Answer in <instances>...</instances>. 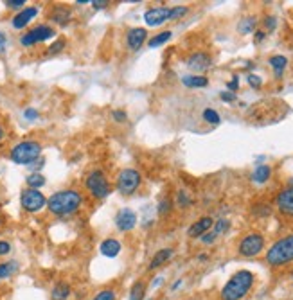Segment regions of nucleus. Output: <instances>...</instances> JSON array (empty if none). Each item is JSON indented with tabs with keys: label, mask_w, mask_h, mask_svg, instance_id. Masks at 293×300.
Masks as SVG:
<instances>
[{
	"label": "nucleus",
	"mask_w": 293,
	"mask_h": 300,
	"mask_svg": "<svg viewBox=\"0 0 293 300\" xmlns=\"http://www.w3.org/2000/svg\"><path fill=\"white\" fill-rule=\"evenodd\" d=\"M83 205V196L76 189L58 191L47 200V209L54 216H70L78 212Z\"/></svg>",
	"instance_id": "nucleus-1"
},
{
	"label": "nucleus",
	"mask_w": 293,
	"mask_h": 300,
	"mask_svg": "<svg viewBox=\"0 0 293 300\" xmlns=\"http://www.w3.org/2000/svg\"><path fill=\"white\" fill-rule=\"evenodd\" d=\"M255 275L248 270H239L229 279V282L225 284L221 289L220 296L221 300H243L250 289L254 287Z\"/></svg>",
	"instance_id": "nucleus-2"
},
{
	"label": "nucleus",
	"mask_w": 293,
	"mask_h": 300,
	"mask_svg": "<svg viewBox=\"0 0 293 300\" xmlns=\"http://www.w3.org/2000/svg\"><path fill=\"white\" fill-rule=\"evenodd\" d=\"M266 262L272 268H280L289 262H293V234L280 237L279 241L268 248L266 252Z\"/></svg>",
	"instance_id": "nucleus-3"
},
{
	"label": "nucleus",
	"mask_w": 293,
	"mask_h": 300,
	"mask_svg": "<svg viewBox=\"0 0 293 300\" xmlns=\"http://www.w3.org/2000/svg\"><path fill=\"white\" fill-rule=\"evenodd\" d=\"M42 155V144L36 140H24L18 142L17 146L11 149L9 153V159L13 160L15 164H20V166H29V164L36 162Z\"/></svg>",
	"instance_id": "nucleus-4"
},
{
	"label": "nucleus",
	"mask_w": 293,
	"mask_h": 300,
	"mask_svg": "<svg viewBox=\"0 0 293 300\" xmlns=\"http://www.w3.org/2000/svg\"><path fill=\"white\" fill-rule=\"evenodd\" d=\"M85 187L90 193V196L95 198V200H103V198H106L108 194L112 193V185H110L106 175L101 169H94V171L86 175Z\"/></svg>",
	"instance_id": "nucleus-5"
},
{
	"label": "nucleus",
	"mask_w": 293,
	"mask_h": 300,
	"mask_svg": "<svg viewBox=\"0 0 293 300\" xmlns=\"http://www.w3.org/2000/svg\"><path fill=\"white\" fill-rule=\"evenodd\" d=\"M142 184V176L140 173L135 171V169H122L119 175H117L115 180V189L122 196H129V194L137 193V189Z\"/></svg>",
	"instance_id": "nucleus-6"
},
{
	"label": "nucleus",
	"mask_w": 293,
	"mask_h": 300,
	"mask_svg": "<svg viewBox=\"0 0 293 300\" xmlns=\"http://www.w3.org/2000/svg\"><path fill=\"white\" fill-rule=\"evenodd\" d=\"M264 250V236L259 232H250L246 234L239 244H237V253L241 257H257L259 253Z\"/></svg>",
	"instance_id": "nucleus-7"
},
{
	"label": "nucleus",
	"mask_w": 293,
	"mask_h": 300,
	"mask_svg": "<svg viewBox=\"0 0 293 300\" xmlns=\"http://www.w3.org/2000/svg\"><path fill=\"white\" fill-rule=\"evenodd\" d=\"M20 203H22V209L26 210V212L35 214V212H40L43 207L47 205V198L43 196V193H40V189L27 187L22 191Z\"/></svg>",
	"instance_id": "nucleus-8"
},
{
	"label": "nucleus",
	"mask_w": 293,
	"mask_h": 300,
	"mask_svg": "<svg viewBox=\"0 0 293 300\" xmlns=\"http://www.w3.org/2000/svg\"><path fill=\"white\" fill-rule=\"evenodd\" d=\"M54 35H56V31L52 29L51 26L42 24V26H36L31 31H27L26 35L20 38V43L24 45V47H33V45H36V43L47 42V40L54 38Z\"/></svg>",
	"instance_id": "nucleus-9"
},
{
	"label": "nucleus",
	"mask_w": 293,
	"mask_h": 300,
	"mask_svg": "<svg viewBox=\"0 0 293 300\" xmlns=\"http://www.w3.org/2000/svg\"><path fill=\"white\" fill-rule=\"evenodd\" d=\"M169 9L171 8H151L144 13V22L150 27H160L169 22Z\"/></svg>",
	"instance_id": "nucleus-10"
},
{
	"label": "nucleus",
	"mask_w": 293,
	"mask_h": 300,
	"mask_svg": "<svg viewBox=\"0 0 293 300\" xmlns=\"http://www.w3.org/2000/svg\"><path fill=\"white\" fill-rule=\"evenodd\" d=\"M113 221H115V227L121 232H129L137 225V214H135V210L131 209H121L115 214Z\"/></svg>",
	"instance_id": "nucleus-11"
},
{
	"label": "nucleus",
	"mask_w": 293,
	"mask_h": 300,
	"mask_svg": "<svg viewBox=\"0 0 293 300\" xmlns=\"http://www.w3.org/2000/svg\"><path fill=\"white\" fill-rule=\"evenodd\" d=\"M275 205L279 209L280 214L288 216V218H293V189L286 187L282 189L275 198Z\"/></svg>",
	"instance_id": "nucleus-12"
},
{
	"label": "nucleus",
	"mask_w": 293,
	"mask_h": 300,
	"mask_svg": "<svg viewBox=\"0 0 293 300\" xmlns=\"http://www.w3.org/2000/svg\"><path fill=\"white\" fill-rule=\"evenodd\" d=\"M148 40V31L144 27H133L126 33V45L129 51H138Z\"/></svg>",
	"instance_id": "nucleus-13"
},
{
	"label": "nucleus",
	"mask_w": 293,
	"mask_h": 300,
	"mask_svg": "<svg viewBox=\"0 0 293 300\" xmlns=\"http://www.w3.org/2000/svg\"><path fill=\"white\" fill-rule=\"evenodd\" d=\"M212 65V58L209 56L207 52H194L187 58V67L194 72H203L207 70Z\"/></svg>",
	"instance_id": "nucleus-14"
},
{
	"label": "nucleus",
	"mask_w": 293,
	"mask_h": 300,
	"mask_svg": "<svg viewBox=\"0 0 293 300\" xmlns=\"http://www.w3.org/2000/svg\"><path fill=\"white\" fill-rule=\"evenodd\" d=\"M212 225H214V219L209 218V216H205V218H200L198 221H194V223L187 228V236H189L191 239L202 237L203 234H207V232L211 230Z\"/></svg>",
	"instance_id": "nucleus-15"
},
{
	"label": "nucleus",
	"mask_w": 293,
	"mask_h": 300,
	"mask_svg": "<svg viewBox=\"0 0 293 300\" xmlns=\"http://www.w3.org/2000/svg\"><path fill=\"white\" fill-rule=\"evenodd\" d=\"M36 15H38V8H35V6H33V8H24L20 13L15 15L11 24H13L15 29H24L26 26H29V22L33 20Z\"/></svg>",
	"instance_id": "nucleus-16"
},
{
	"label": "nucleus",
	"mask_w": 293,
	"mask_h": 300,
	"mask_svg": "<svg viewBox=\"0 0 293 300\" xmlns=\"http://www.w3.org/2000/svg\"><path fill=\"white\" fill-rule=\"evenodd\" d=\"M173 248H160L159 252L155 253V255H153V257H151V261H150V264H148V270H159L160 266H164L166 262L169 261V259L173 257Z\"/></svg>",
	"instance_id": "nucleus-17"
},
{
	"label": "nucleus",
	"mask_w": 293,
	"mask_h": 300,
	"mask_svg": "<svg viewBox=\"0 0 293 300\" xmlns=\"http://www.w3.org/2000/svg\"><path fill=\"white\" fill-rule=\"evenodd\" d=\"M99 250L104 257H117L121 253V243L117 239H113V237H108V239H104L101 243Z\"/></svg>",
	"instance_id": "nucleus-18"
},
{
	"label": "nucleus",
	"mask_w": 293,
	"mask_h": 300,
	"mask_svg": "<svg viewBox=\"0 0 293 300\" xmlns=\"http://www.w3.org/2000/svg\"><path fill=\"white\" fill-rule=\"evenodd\" d=\"M72 293V287L70 284H67L65 280H60V282L54 284V287L51 289V298L52 300H67Z\"/></svg>",
	"instance_id": "nucleus-19"
},
{
	"label": "nucleus",
	"mask_w": 293,
	"mask_h": 300,
	"mask_svg": "<svg viewBox=\"0 0 293 300\" xmlns=\"http://www.w3.org/2000/svg\"><path fill=\"white\" fill-rule=\"evenodd\" d=\"M70 17H72V13H70V9L67 6H54L51 13V20L54 24H60V26H65L70 20Z\"/></svg>",
	"instance_id": "nucleus-20"
},
{
	"label": "nucleus",
	"mask_w": 293,
	"mask_h": 300,
	"mask_svg": "<svg viewBox=\"0 0 293 300\" xmlns=\"http://www.w3.org/2000/svg\"><path fill=\"white\" fill-rule=\"evenodd\" d=\"M268 63H270V67H272L273 72H275L277 79H280V77H282V72H284V69L288 67V60H286L284 56L277 54V56L270 58V60H268Z\"/></svg>",
	"instance_id": "nucleus-21"
},
{
	"label": "nucleus",
	"mask_w": 293,
	"mask_h": 300,
	"mask_svg": "<svg viewBox=\"0 0 293 300\" xmlns=\"http://www.w3.org/2000/svg\"><path fill=\"white\" fill-rule=\"evenodd\" d=\"M255 27H257V17H245L237 24L239 35H250L255 31Z\"/></svg>",
	"instance_id": "nucleus-22"
},
{
	"label": "nucleus",
	"mask_w": 293,
	"mask_h": 300,
	"mask_svg": "<svg viewBox=\"0 0 293 300\" xmlns=\"http://www.w3.org/2000/svg\"><path fill=\"white\" fill-rule=\"evenodd\" d=\"M270 176H272V168L270 166H257L252 173V180L255 184H264V182L270 180Z\"/></svg>",
	"instance_id": "nucleus-23"
},
{
	"label": "nucleus",
	"mask_w": 293,
	"mask_h": 300,
	"mask_svg": "<svg viewBox=\"0 0 293 300\" xmlns=\"http://www.w3.org/2000/svg\"><path fill=\"white\" fill-rule=\"evenodd\" d=\"M182 83L187 88H203V86L209 85V79L205 76H184L182 77Z\"/></svg>",
	"instance_id": "nucleus-24"
},
{
	"label": "nucleus",
	"mask_w": 293,
	"mask_h": 300,
	"mask_svg": "<svg viewBox=\"0 0 293 300\" xmlns=\"http://www.w3.org/2000/svg\"><path fill=\"white\" fill-rule=\"evenodd\" d=\"M18 268H20L18 261H6V262H0V280H2V279H9V277H13V275L18 271Z\"/></svg>",
	"instance_id": "nucleus-25"
},
{
	"label": "nucleus",
	"mask_w": 293,
	"mask_h": 300,
	"mask_svg": "<svg viewBox=\"0 0 293 300\" xmlns=\"http://www.w3.org/2000/svg\"><path fill=\"white\" fill-rule=\"evenodd\" d=\"M171 36H173V33L171 31H162V33H159V35H155L153 38L148 42V47L150 49H157V47H160V45H164L166 42H169L171 40Z\"/></svg>",
	"instance_id": "nucleus-26"
},
{
	"label": "nucleus",
	"mask_w": 293,
	"mask_h": 300,
	"mask_svg": "<svg viewBox=\"0 0 293 300\" xmlns=\"http://www.w3.org/2000/svg\"><path fill=\"white\" fill-rule=\"evenodd\" d=\"M144 295H146V282L137 280L129 289V300H144Z\"/></svg>",
	"instance_id": "nucleus-27"
},
{
	"label": "nucleus",
	"mask_w": 293,
	"mask_h": 300,
	"mask_svg": "<svg viewBox=\"0 0 293 300\" xmlns=\"http://www.w3.org/2000/svg\"><path fill=\"white\" fill-rule=\"evenodd\" d=\"M27 185H29V189H40L45 185V178H43V175H40V173H33V175H29L26 178Z\"/></svg>",
	"instance_id": "nucleus-28"
},
{
	"label": "nucleus",
	"mask_w": 293,
	"mask_h": 300,
	"mask_svg": "<svg viewBox=\"0 0 293 300\" xmlns=\"http://www.w3.org/2000/svg\"><path fill=\"white\" fill-rule=\"evenodd\" d=\"M187 13H189V8H187V6H177V8H171L169 9V22L180 20V18L186 17Z\"/></svg>",
	"instance_id": "nucleus-29"
},
{
	"label": "nucleus",
	"mask_w": 293,
	"mask_h": 300,
	"mask_svg": "<svg viewBox=\"0 0 293 300\" xmlns=\"http://www.w3.org/2000/svg\"><path fill=\"white\" fill-rule=\"evenodd\" d=\"M117 298V293L113 287H104L101 291L95 293V296L92 300H115Z\"/></svg>",
	"instance_id": "nucleus-30"
},
{
	"label": "nucleus",
	"mask_w": 293,
	"mask_h": 300,
	"mask_svg": "<svg viewBox=\"0 0 293 300\" xmlns=\"http://www.w3.org/2000/svg\"><path fill=\"white\" fill-rule=\"evenodd\" d=\"M203 120L205 122H209V124H220V113L216 112V110H212V108H205L203 110Z\"/></svg>",
	"instance_id": "nucleus-31"
},
{
	"label": "nucleus",
	"mask_w": 293,
	"mask_h": 300,
	"mask_svg": "<svg viewBox=\"0 0 293 300\" xmlns=\"http://www.w3.org/2000/svg\"><path fill=\"white\" fill-rule=\"evenodd\" d=\"M230 228V221L229 219H218V221H216V227H214V234H216V237H220L221 234H225V232L229 230Z\"/></svg>",
	"instance_id": "nucleus-32"
},
{
	"label": "nucleus",
	"mask_w": 293,
	"mask_h": 300,
	"mask_svg": "<svg viewBox=\"0 0 293 300\" xmlns=\"http://www.w3.org/2000/svg\"><path fill=\"white\" fill-rule=\"evenodd\" d=\"M171 207H173V203H171V200H168V198H162L159 202V214H168L169 210H171Z\"/></svg>",
	"instance_id": "nucleus-33"
},
{
	"label": "nucleus",
	"mask_w": 293,
	"mask_h": 300,
	"mask_svg": "<svg viewBox=\"0 0 293 300\" xmlns=\"http://www.w3.org/2000/svg\"><path fill=\"white\" fill-rule=\"evenodd\" d=\"M63 49H65V40L60 38V40H56V42L52 43L51 47H49V54H58V52H61Z\"/></svg>",
	"instance_id": "nucleus-34"
},
{
	"label": "nucleus",
	"mask_w": 293,
	"mask_h": 300,
	"mask_svg": "<svg viewBox=\"0 0 293 300\" xmlns=\"http://www.w3.org/2000/svg\"><path fill=\"white\" fill-rule=\"evenodd\" d=\"M177 203H178V207H187V205L191 203V198L187 196L186 191H178V194H177Z\"/></svg>",
	"instance_id": "nucleus-35"
},
{
	"label": "nucleus",
	"mask_w": 293,
	"mask_h": 300,
	"mask_svg": "<svg viewBox=\"0 0 293 300\" xmlns=\"http://www.w3.org/2000/svg\"><path fill=\"white\" fill-rule=\"evenodd\" d=\"M246 81H248V85H250L252 88H259V86L263 85L261 77L255 76V74H248V76H246Z\"/></svg>",
	"instance_id": "nucleus-36"
},
{
	"label": "nucleus",
	"mask_w": 293,
	"mask_h": 300,
	"mask_svg": "<svg viewBox=\"0 0 293 300\" xmlns=\"http://www.w3.org/2000/svg\"><path fill=\"white\" fill-rule=\"evenodd\" d=\"M263 24H264V27H266V31H273L277 27V18L275 17H264Z\"/></svg>",
	"instance_id": "nucleus-37"
},
{
	"label": "nucleus",
	"mask_w": 293,
	"mask_h": 300,
	"mask_svg": "<svg viewBox=\"0 0 293 300\" xmlns=\"http://www.w3.org/2000/svg\"><path fill=\"white\" fill-rule=\"evenodd\" d=\"M112 117H113V120H117V122H124V120L128 119V113H126L124 110H113Z\"/></svg>",
	"instance_id": "nucleus-38"
},
{
	"label": "nucleus",
	"mask_w": 293,
	"mask_h": 300,
	"mask_svg": "<svg viewBox=\"0 0 293 300\" xmlns=\"http://www.w3.org/2000/svg\"><path fill=\"white\" fill-rule=\"evenodd\" d=\"M200 239H202V243H203V244H212L216 239H218V237H216L214 232H207V234H203V236L200 237Z\"/></svg>",
	"instance_id": "nucleus-39"
},
{
	"label": "nucleus",
	"mask_w": 293,
	"mask_h": 300,
	"mask_svg": "<svg viewBox=\"0 0 293 300\" xmlns=\"http://www.w3.org/2000/svg\"><path fill=\"white\" fill-rule=\"evenodd\" d=\"M259 209H254L255 210V214H259V216H270L272 214V207L270 205H257Z\"/></svg>",
	"instance_id": "nucleus-40"
},
{
	"label": "nucleus",
	"mask_w": 293,
	"mask_h": 300,
	"mask_svg": "<svg viewBox=\"0 0 293 300\" xmlns=\"http://www.w3.org/2000/svg\"><path fill=\"white\" fill-rule=\"evenodd\" d=\"M6 6H8L9 9H20L22 6H26V0H8Z\"/></svg>",
	"instance_id": "nucleus-41"
},
{
	"label": "nucleus",
	"mask_w": 293,
	"mask_h": 300,
	"mask_svg": "<svg viewBox=\"0 0 293 300\" xmlns=\"http://www.w3.org/2000/svg\"><path fill=\"white\" fill-rule=\"evenodd\" d=\"M220 97L225 103H234V101H236V94H232V92H221Z\"/></svg>",
	"instance_id": "nucleus-42"
},
{
	"label": "nucleus",
	"mask_w": 293,
	"mask_h": 300,
	"mask_svg": "<svg viewBox=\"0 0 293 300\" xmlns=\"http://www.w3.org/2000/svg\"><path fill=\"white\" fill-rule=\"evenodd\" d=\"M9 252H11V244L8 241H0V255H6Z\"/></svg>",
	"instance_id": "nucleus-43"
},
{
	"label": "nucleus",
	"mask_w": 293,
	"mask_h": 300,
	"mask_svg": "<svg viewBox=\"0 0 293 300\" xmlns=\"http://www.w3.org/2000/svg\"><path fill=\"white\" fill-rule=\"evenodd\" d=\"M227 86H229V90L234 94V92H236L237 88H239V77L234 76V79H232V81H229V85H227Z\"/></svg>",
	"instance_id": "nucleus-44"
},
{
	"label": "nucleus",
	"mask_w": 293,
	"mask_h": 300,
	"mask_svg": "<svg viewBox=\"0 0 293 300\" xmlns=\"http://www.w3.org/2000/svg\"><path fill=\"white\" fill-rule=\"evenodd\" d=\"M24 115H26V119L35 120L36 117H38V112H36V110H33V108H27L26 112H24Z\"/></svg>",
	"instance_id": "nucleus-45"
},
{
	"label": "nucleus",
	"mask_w": 293,
	"mask_h": 300,
	"mask_svg": "<svg viewBox=\"0 0 293 300\" xmlns=\"http://www.w3.org/2000/svg\"><path fill=\"white\" fill-rule=\"evenodd\" d=\"M106 6H108L106 0H94V2H92V8L94 9H103L106 8Z\"/></svg>",
	"instance_id": "nucleus-46"
},
{
	"label": "nucleus",
	"mask_w": 293,
	"mask_h": 300,
	"mask_svg": "<svg viewBox=\"0 0 293 300\" xmlns=\"http://www.w3.org/2000/svg\"><path fill=\"white\" fill-rule=\"evenodd\" d=\"M6 43H8V40H6V35L2 33V31H0V54H4Z\"/></svg>",
	"instance_id": "nucleus-47"
},
{
	"label": "nucleus",
	"mask_w": 293,
	"mask_h": 300,
	"mask_svg": "<svg viewBox=\"0 0 293 300\" xmlns=\"http://www.w3.org/2000/svg\"><path fill=\"white\" fill-rule=\"evenodd\" d=\"M264 36H266V33L264 31H255V42H263L264 40Z\"/></svg>",
	"instance_id": "nucleus-48"
},
{
	"label": "nucleus",
	"mask_w": 293,
	"mask_h": 300,
	"mask_svg": "<svg viewBox=\"0 0 293 300\" xmlns=\"http://www.w3.org/2000/svg\"><path fill=\"white\" fill-rule=\"evenodd\" d=\"M4 137H6V129H4V126L0 124V142L4 140Z\"/></svg>",
	"instance_id": "nucleus-49"
},
{
	"label": "nucleus",
	"mask_w": 293,
	"mask_h": 300,
	"mask_svg": "<svg viewBox=\"0 0 293 300\" xmlns=\"http://www.w3.org/2000/svg\"><path fill=\"white\" fill-rule=\"evenodd\" d=\"M180 286H182V279H180V280H177V282L173 284V291H175V289H178V287H180Z\"/></svg>",
	"instance_id": "nucleus-50"
},
{
	"label": "nucleus",
	"mask_w": 293,
	"mask_h": 300,
	"mask_svg": "<svg viewBox=\"0 0 293 300\" xmlns=\"http://www.w3.org/2000/svg\"><path fill=\"white\" fill-rule=\"evenodd\" d=\"M160 282H162V277H157V280H155V282H153V287H157Z\"/></svg>",
	"instance_id": "nucleus-51"
},
{
	"label": "nucleus",
	"mask_w": 293,
	"mask_h": 300,
	"mask_svg": "<svg viewBox=\"0 0 293 300\" xmlns=\"http://www.w3.org/2000/svg\"><path fill=\"white\" fill-rule=\"evenodd\" d=\"M288 187H289V189H293V180H289V184H288Z\"/></svg>",
	"instance_id": "nucleus-52"
},
{
	"label": "nucleus",
	"mask_w": 293,
	"mask_h": 300,
	"mask_svg": "<svg viewBox=\"0 0 293 300\" xmlns=\"http://www.w3.org/2000/svg\"><path fill=\"white\" fill-rule=\"evenodd\" d=\"M291 279H293V271H291Z\"/></svg>",
	"instance_id": "nucleus-53"
}]
</instances>
